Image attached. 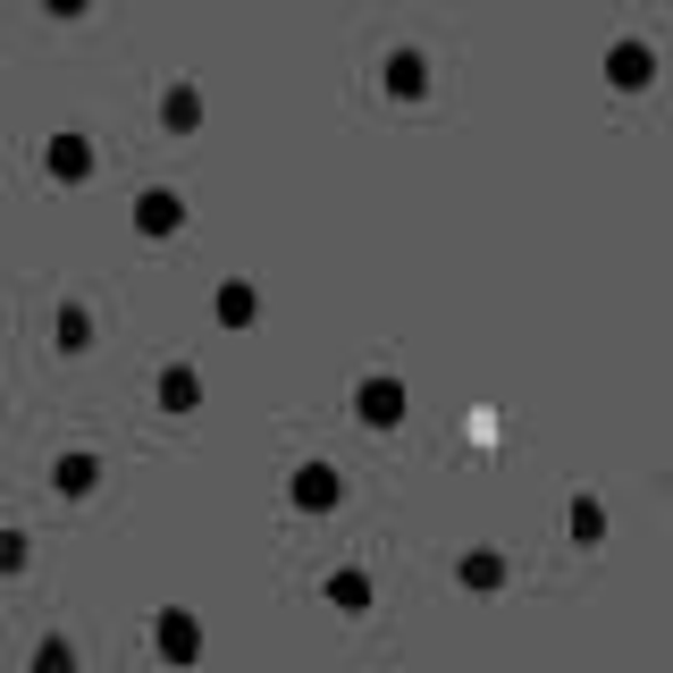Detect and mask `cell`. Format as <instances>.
Segmentation results:
<instances>
[{
  "label": "cell",
  "instance_id": "6da1fadb",
  "mask_svg": "<svg viewBox=\"0 0 673 673\" xmlns=\"http://www.w3.org/2000/svg\"><path fill=\"white\" fill-rule=\"evenodd\" d=\"M194 640H202V632H194V614H161V657H169V665H194V657H202Z\"/></svg>",
  "mask_w": 673,
  "mask_h": 673
},
{
  "label": "cell",
  "instance_id": "7a4b0ae2",
  "mask_svg": "<svg viewBox=\"0 0 673 673\" xmlns=\"http://www.w3.org/2000/svg\"><path fill=\"white\" fill-rule=\"evenodd\" d=\"M295 497H303V506H328V497H337V472H303V481H295Z\"/></svg>",
  "mask_w": 673,
  "mask_h": 673
},
{
  "label": "cell",
  "instance_id": "3957f363",
  "mask_svg": "<svg viewBox=\"0 0 673 673\" xmlns=\"http://www.w3.org/2000/svg\"><path fill=\"white\" fill-rule=\"evenodd\" d=\"M362 413H371V421H396V387H387V379L362 387Z\"/></svg>",
  "mask_w": 673,
  "mask_h": 673
},
{
  "label": "cell",
  "instance_id": "277c9868",
  "mask_svg": "<svg viewBox=\"0 0 673 673\" xmlns=\"http://www.w3.org/2000/svg\"><path fill=\"white\" fill-rule=\"evenodd\" d=\"M220 321L245 328V321H253V295H245V287H227V295H220Z\"/></svg>",
  "mask_w": 673,
  "mask_h": 673
}]
</instances>
